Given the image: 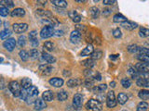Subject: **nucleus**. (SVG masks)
I'll use <instances>...</instances> for the list:
<instances>
[{
  "mask_svg": "<svg viewBox=\"0 0 149 111\" xmlns=\"http://www.w3.org/2000/svg\"><path fill=\"white\" fill-rule=\"evenodd\" d=\"M37 95H38V90H37V88L36 86L30 87L29 89L27 90V98L25 100L27 102V104H30V105L32 103L35 104L36 100L37 99L36 98Z\"/></svg>",
  "mask_w": 149,
  "mask_h": 111,
  "instance_id": "1",
  "label": "nucleus"
},
{
  "mask_svg": "<svg viewBox=\"0 0 149 111\" xmlns=\"http://www.w3.org/2000/svg\"><path fill=\"white\" fill-rule=\"evenodd\" d=\"M8 89L10 90V92H12V95L15 97H19L21 95L22 92V86L19 84V82L16 81H12L9 82L8 84Z\"/></svg>",
  "mask_w": 149,
  "mask_h": 111,
  "instance_id": "2",
  "label": "nucleus"
},
{
  "mask_svg": "<svg viewBox=\"0 0 149 111\" xmlns=\"http://www.w3.org/2000/svg\"><path fill=\"white\" fill-rule=\"evenodd\" d=\"M86 108L87 109H91L92 111H101L102 108V105L100 101L95 99H91L86 104Z\"/></svg>",
  "mask_w": 149,
  "mask_h": 111,
  "instance_id": "3",
  "label": "nucleus"
},
{
  "mask_svg": "<svg viewBox=\"0 0 149 111\" xmlns=\"http://www.w3.org/2000/svg\"><path fill=\"white\" fill-rule=\"evenodd\" d=\"M54 34H55V31L53 29V27L47 25L42 28V30L40 32V36H41V38H43V39H48L49 37L53 36Z\"/></svg>",
  "mask_w": 149,
  "mask_h": 111,
  "instance_id": "4",
  "label": "nucleus"
},
{
  "mask_svg": "<svg viewBox=\"0 0 149 111\" xmlns=\"http://www.w3.org/2000/svg\"><path fill=\"white\" fill-rule=\"evenodd\" d=\"M106 104L108 108H115L116 105V99L115 96V92L113 91H109L106 96Z\"/></svg>",
  "mask_w": 149,
  "mask_h": 111,
  "instance_id": "5",
  "label": "nucleus"
},
{
  "mask_svg": "<svg viewBox=\"0 0 149 111\" xmlns=\"http://www.w3.org/2000/svg\"><path fill=\"white\" fill-rule=\"evenodd\" d=\"M83 105V96L80 94H77L74 95V98H73V106L74 109L79 110L82 108Z\"/></svg>",
  "mask_w": 149,
  "mask_h": 111,
  "instance_id": "6",
  "label": "nucleus"
},
{
  "mask_svg": "<svg viewBox=\"0 0 149 111\" xmlns=\"http://www.w3.org/2000/svg\"><path fill=\"white\" fill-rule=\"evenodd\" d=\"M28 29V25L26 23H14L13 24V31L16 34H23Z\"/></svg>",
  "mask_w": 149,
  "mask_h": 111,
  "instance_id": "7",
  "label": "nucleus"
},
{
  "mask_svg": "<svg viewBox=\"0 0 149 111\" xmlns=\"http://www.w3.org/2000/svg\"><path fill=\"white\" fill-rule=\"evenodd\" d=\"M135 69L136 71L140 73H148L149 72V64L144 63V62H139L135 65Z\"/></svg>",
  "mask_w": 149,
  "mask_h": 111,
  "instance_id": "8",
  "label": "nucleus"
},
{
  "mask_svg": "<svg viewBox=\"0 0 149 111\" xmlns=\"http://www.w3.org/2000/svg\"><path fill=\"white\" fill-rule=\"evenodd\" d=\"M15 45H16V40L14 38H8L6 41H4L3 43V46L8 51H12L15 48Z\"/></svg>",
  "mask_w": 149,
  "mask_h": 111,
  "instance_id": "9",
  "label": "nucleus"
},
{
  "mask_svg": "<svg viewBox=\"0 0 149 111\" xmlns=\"http://www.w3.org/2000/svg\"><path fill=\"white\" fill-rule=\"evenodd\" d=\"M39 71L43 74V75H49V74L53 71V68L49 64H44L39 66Z\"/></svg>",
  "mask_w": 149,
  "mask_h": 111,
  "instance_id": "10",
  "label": "nucleus"
},
{
  "mask_svg": "<svg viewBox=\"0 0 149 111\" xmlns=\"http://www.w3.org/2000/svg\"><path fill=\"white\" fill-rule=\"evenodd\" d=\"M47 108V104L42 98H37L35 102V108L36 110H43Z\"/></svg>",
  "mask_w": 149,
  "mask_h": 111,
  "instance_id": "11",
  "label": "nucleus"
},
{
  "mask_svg": "<svg viewBox=\"0 0 149 111\" xmlns=\"http://www.w3.org/2000/svg\"><path fill=\"white\" fill-rule=\"evenodd\" d=\"M121 26H122L124 29L128 30V31H132L134 29H136V28L138 27V24H137L136 22L127 21H125L124 23H122V24H121Z\"/></svg>",
  "mask_w": 149,
  "mask_h": 111,
  "instance_id": "12",
  "label": "nucleus"
},
{
  "mask_svg": "<svg viewBox=\"0 0 149 111\" xmlns=\"http://www.w3.org/2000/svg\"><path fill=\"white\" fill-rule=\"evenodd\" d=\"M49 84L52 85L53 87L58 88V87L63 86V79H61V78L55 77V78H52V79H50V80H49Z\"/></svg>",
  "mask_w": 149,
  "mask_h": 111,
  "instance_id": "13",
  "label": "nucleus"
},
{
  "mask_svg": "<svg viewBox=\"0 0 149 111\" xmlns=\"http://www.w3.org/2000/svg\"><path fill=\"white\" fill-rule=\"evenodd\" d=\"M70 39H71L72 43H74V44L78 43V42L81 40V34L78 31L74 30L72 32L71 35H70Z\"/></svg>",
  "mask_w": 149,
  "mask_h": 111,
  "instance_id": "14",
  "label": "nucleus"
},
{
  "mask_svg": "<svg viewBox=\"0 0 149 111\" xmlns=\"http://www.w3.org/2000/svg\"><path fill=\"white\" fill-rule=\"evenodd\" d=\"M10 15L11 17H15V18H21V17H23L25 15V10L23 8H15L14 10H12L10 12Z\"/></svg>",
  "mask_w": 149,
  "mask_h": 111,
  "instance_id": "15",
  "label": "nucleus"
},
{
  "mask_svg": "<svg viewBox=\"0 0 149 111\" xmlns=\"http://www.w3.org/2000/svg\"><path fill=\"white\" fill-rule=\"evenodd\" d=\"M68 16L70 17V18L74 21V22H79L81 21V16L79 15V14L77 12V11H74V10H71V11H69L68 13Z\"/></svg>",
  "mask_w": 149,
  "mask_h": 111,
  "instance_id": "16",
  "label": "nucleus"
},
{
  "mask_svg": "<svg viewBox=\"0 0 149 111\" xmlns=\"http://www.w3.org/2000/svg\"><path fill=\"white\" fill-rule=\"evenodd\" d=\"M94 52V48H93L92 45H88L86 48H84L81 52L82 57H86V56H91V54Z\"/></svg>",
  "mask_w": 149,
  "mask_h": 111,
  "instance_id": "17",
  "label": "nucleus"
},
{
  "mask_svg": "<svg viewBox=\"0 0 149 111\" xmlns=\"http://www.w3.org/2000/svg\"><path fill=\"white\" fill-rule=\"evenodd\" d=\"M136 84L139 87H144V88H147L149 87V80L146 78H139L138 80H136Z\"/></svg>",
  "mask_w": 149,
  "mask_h": 111,
  "instance_id": "18",
  "label": "nucleus"
},
{
  "mask_svg": "<svg viewBox=\"0 0 149 111\" xmlns=\"http://www.w3.org/2000/svg\"><path fill=\"white\" fill-rule=\"evenodd\" d=\"M42 58H43L45 61L48 64H49V65L54 63L56 61V58L53 57V56H51V55H49L48 53H45V52L42 54Z\"/></svg>",
  "mask_w": 149,
  "mask_h": 111,
  "instance_id": "19",
  "label": "nucleus"
},
{
  "mask_svg": "<svg viewBox=\"0 0 149 111\" xmlns=\"http://www.w3.org/2000/svg\"><path fill=\"white\" fill-rule=\"evenodd\" d=\"M21 86L22 89L24 90H28L30 87H32V81L30 80L29 78H23L22 80V83H21Z\"/></svg>",
  "mask_w": 149,
  "mask_h": 111,
  "instance_id": "20",
  "label": "nucleus"
},
{
  "mask_svg": "<svg viewBox=\"0 0 149 111\" xmlns=\"http://www.w3.org/2000/svg\"><path fill=\"white\" fill-rule=\"evenodd\" d=\"M113 21L116 23H121V24H122V23L127 21L128 20L125 16L122 15V14H116V15H114V17H113Z\"/></svg>",
  "mask_w": 149,
  "mask_h": 111,
  "instance_id": "21",
  "label": "nucleus"
},
{
  "mask_svg": "<svg viewBox=\"0 0 149 111\" xmlns=\"http://www.w3.org/2000/svg\"><path fill=\"white\" fill-rule=\"evenodd\" d=\"M43 99L45 101H52L54 99V94H53V92L52 91H50V90H48V91H45L43 92Z\"/></svg>",
  "mask_w": 149,
  "mask_h": 111,
  "instance_id": "22",
  "label": "nucleus"
},
{
  "mask_svg": "<svg viewBox=\"0 0 149 111\" xmlns=\"http://www.w3.org/2000/svg\"><path fill=\"white\" fill-rule=\"evenodd\" d=\"M80 83H81V80H79L77 78L70 79V80L67 82V86L70 88H73V87H77L78 85H80Z\"/></svg>",
  "mask_w": 149,
  "mask_h": 111,
  "instance_id": "23",
  "label": "nucleus"
},
{
  "mask_svg": "<svg viewBox=\"0 0 149 111\" xmlns=\"http://www.w3.org/2000/svg\"><path fill=\"white\" fill-rule=\"evenodd\" d=\"M51 3H52L54 6L61 8H65L67 7V2L64 1V0H52Z\"/></svg>",
  "mask_w": 149,
  "mask_h": 111,
  "instance_id": "24",
  "label": "nucleus"
},
{
  "mask_svg": "<svg viewBox=\"0 0 149 111\" xmlns=\"http://www.w3.org/2000/svg\"><path fill=\"white\" fill-rule=\"evenodd\" d=\"M138 96L142 100H149V90H141L138 92Z\"/></svg>",
  "mask_w": 149,
  "mask_h": 111,
  "instance_id": "25",
  "label": "nucleus"
},
{
  "mask_svg": "<svg viewBox=\"0 0 149 111\" xmlns=\"http://www.w3.org/2000/svg\"><path fill=\"white\" fill-rule=\"evenodd\" d=\"M90 14L92 18H97L100 15V10L99 8H96V7H91L90 8Z\"/></svg>",
  "mask_w": 149,
  "mask_h": 111,
  "instance_id": "26",
  "label": "nucleus"
},
{
  "mask_svg": "<svg viewBox=\"0 0 149 111\" xmlns=\"http://www.w3.org/2000/svg\"><path fill=\"white\" fill-rule=\"evenodd\" d=\"M127 101H128V95L124 94V92H120L118 95V102L120 105H124Z\"/></svg>",
  "mask_w": 149,
  "mask_h": 111,
  "instance_id": "27",
  "label": "nucleus"
},
{
  "mask_svg": "<svg viewBox=\"0 0 149 111\" xmlns=\"http://www.w3.org/2000/svg\"><path fill=\"white\" fill-rule=\"evenodd\" d=\"M140 46H138L137 45H130L128 46V51L132 54H139L140 52Z\"/></svg>",
  "mask_w": 149,
  "mask_h": 111,
  "instance_id": "28",
  "label": "nucleus"
},
{
  "mask_svg": "<svg viewBox=\"0 0 149 111\" xmlns=\"http://www.w3.org/2000/svg\"><path fill=\"white\" fill-rule=\"evenodd\" d=\"M139 35L142 37V38H146V37L149 36V29L144 27H141L139 30Z\"/></svg>",
  "mask_w": 149,
  "mask_h": 111,
  "instance_id": "29",
  "label": "nucleus"
},
{
  "mask_svg": "<svg viewBox=\"0 0 149 111\" xmlns=\"http://www.w3.org/2000/svg\"><path fill=\"white\" fill-rule=\"evenodd\" d=\"M57 98L59 101H65L68 98V94L65 91H60L57 94Z\"/></svg>",
  "mask_w": 149,
  "mask_h": 111,
  "instance_id": "30",
  "label": "nucleus"
},
{
  "mask_svg": "<svg viewBox=\"0 0 149 111\" xmlns=\"http://www.w3.org/2000/svg\"><path fill=\"white\" fill-rule=\"evenodd\" d=\"M148 109V104L146 102H140L137 106V111H147Z\"/></svg>",
  "mask_w": 149,
  "mask_h": 111,
  "instance_id": "31",
  "label": "nucleus"
},
{
  "mask_svg": "<svg viewBox=\"0 0 149 111\" xmlns=\"http://www.w3.org/2000/svg\"><path fill=\"white\" fill-rule=\"evenodd\" d=\"M11 35V31L8 30V29H5L1 32V34H0V37H1V39L4 40V39H8V37H9Z\"/></svg>",
  "mask_w": 149,
  "mask_h": 111,
  "instance_id": "32",
  "label": "nucleus"
},
{
  "mask_svg": "<svg viewBox=\"0 0 149 111\" xmlns=\"http://www.w3.org/2000/svg\"><path fill=\"white\" fill-rule=\"evenodd\" d=\"M19 56H20L21 59L22 60V61H27L28 58H29V53H27L25 50H21L20 53H19Z\"/></svg>",
  "mask_w": 149,
  "mask_h": 111,
  "instance_id": "33",
  "label": "nucleus"
},
{
  "mask_svg": "<svg viewBox=\"0 0 149 111\" xmlns=\"http://www.w3.org/2000/svg\"><path fill=\"white\" fill-rule=\"evenodd\" d=\"M83 65L85 67H87L88 69H91L95 65V61H94V59L90 58V59L85 60V61H83Z\"/></svg>",
  "mask_w": 149,
  "mask_h": 111,
  "instance_id": "34",
  "label": "nucleus"
},
{
  "mask_svg": "<svg viewBox=\"0 0 149 111\" xmlns=\"http://www.w3.org/2000/svg\"><path fill=\"white\" fill-rule=\"evenodd\" d=\"M121 85L124 88H130V85H132V81L129 78H124L121 80Z\"/></svg>",
  "mask_w": 149,
  "mask_h": 111,
  "instance_id": "35",
  "label": "nucleus"
},
{
  "mask_svg": "<svg viewBox=\"0 0 149 111\" xmlns=\"http://www.w3.org/2000/svg\"><path fill=\"white\" fill-rule=\"evenodd\" d=\"M8 14H9L8 8L2 5V6L0 7V15H1L2 17H7Z\"/></svg>",
  "mask_w": 149,
  "mask_h": 111,
  "instance_id": "36",
  "label": "nucleus"
},
{
  "mask_svg": "<svg viewBox=\"0 0 149 111\" xmlns=\"http://www.w3.org/2000/svg\"><path fill=\"white\" fill-rule=\"evenodd\" d=\"M137 59L140 60L141 62H144V63L149 64V57L146 55H138Z\"/></svg>",
  "mask_w": 149,
  "mask_h": 111,
  "instance_id": "37",
  "label": "nucleus"
},
{
  "mask_svg": "<svg viewBox=\"0 0 149 111\" xmlns=\"http://www.w3.org/2000/svg\"><path fill=\"white\" fill-rule=\"evenodd\" d=\"M36 13L40 16H44L45 18L46 17H51V13L49 10H42V9H37Z\"/></svg>",
  "mask_w": 149,
  "mask_h": 111,
  "instance_id": "38",
  "label": "nucleus"
},
{
  "mask_svg": "<svg viewBox=\"0 0 149 111\" xmlns=\"http://www.w3.org/2000/svg\"><path fill=\"white\" fill-rule=\"evenodd\" d=\"M107 88V85L106 84H100L98 85L94 88V92H104Z\"/></svg>",
  "mask_w": 149,
  "mask_h": 111,
  "instance_id": "39",
  "label": "nucleus"
},
{
  "mask_svg": "<svg viewBox=\"0 0 149 111\" xmlns=\"http://www.w3.org/2000/svg\"><path fill=\"white\" fill-rule=\"evenodd\" d=\"M53 47H54V45L52 44V42H49V41H47L45 42L44 44V48L48 51H52L53 50Z\"/></svg>",
  "mask_w": 149,
  "mask_h": 111,
  "instance_id": "40",
  "label": "nucleus"
},
{
  "mask_svg": "<svg viewBox=\"0 0 149 111\" xmlns=\"http://www.w3.org/2000/svg\"><path fill=\"white\" fill-rule=\"evenodd\" d=\"M38 55H39L38 51H37V49H36V48H33V49H31V50H30V52H29V56H30V58H34V59H36V58H38Z\"/></svg>",
  "mask_w": 149,
  "mask_h": 111,
  "instance_id": "41",
  "label": "nucleus"
},
{
  "mask_svg": "<svg viewBox=\"0 0 149 111\" xmlns=\"http://www.w3.org/2000/svg\"><path fill=\"white\" fill-rule=\"evenodd\" d=\"M26 44V38L24 35L22 36H20L18 39V45L20 46V47H22V46H24Z\"/></svg>",
  "mask_w": 149,
  "mask_h": 111,
  "instance_id": "42",
  "label": "nucleus"
},
{
  "mask_svg": "<svg viewBox=\"0 0 149 111\" xmlns=\"http://www.w3.org/2000/svg\"><path fill=\"white\" fill-rule=\"evenodd\" d=\"M94 82H95L94 79H92L91 77H88L85 80V85L87 87H91L92 85H94Z\"/></svg>",
  "mask_w": 149,
  "mask_h": 111,
  "instance_id": "43",
  "label": "nucleus"
},
{
  "mask_svg": "<svg viewBox=\"0 0 149 111\" xmlns=\"http://www.w3.org/2000/svg\"><path fill=\"white\" fill-rule=\"evenodd\" d=\"M102 51H95V52H93L91 54V58L92 59H99L102 58Z\"/></svg>",
  "mask_w": 149,
  "mask_h": 111,
  "instance_id": "44",
  "label": "nucleus"
},
{
  "mask_svg": "<svg viewBox=\"0 0 149 111\" xmlns=\"http://www.w3.org/2000/svg\"><path fill=\"white\" fill-rule=\"evenodd\" d=\"M77 31H78L80 34H85L86 32V31H87V28H86V26H84V25H77V29H76Z\"/></svg>",
  "mask_w": 149,
  "mask_h": 111,
  "instance_id": "45",
  "label": "nucleus"
},
{
  "mask_svg": "<svg viewBox=\"0 0 149 111\" xmlns=\"http://www.w3.org/2000/svg\"><path fill=\"white\" fill-rule=\"evenodd\" d=\"M113 36L115 38H120L121 37V31L119 30V28H116L113 32Z\"/></svg>",
  "mask_w": 149,
  "mask_h": 111,
  "instance_id": "46",
  "label": "nucleus"
},
{
  "mask_svg": "<svg viewBox=\"0 0 149 111\" xmlns=\"http://www.w3.org/2000/svg\"><path fill=\"white\" fill-rule=\"evenodd\" d=\"M138 55H146L149 57V49L148 48H144V47H141L140 48V52Z\"/></svg>",
  "mask_w": 149,
  "mask_h": 111,
  "instance_id": "47",
  "label": "nucleus"
},
{
  "mask_svg": "<svg viewBox=\"0 0 149 111\" xmlns=\"http://www.w3.org/2000/svg\"><path fill=\"white\" fill-rule=\"evenodd\" d=\"M37 36V32L36 31H32L29 34V39L30 40H35V39H37L36 38Z\"/></svg>",
  "mask_w": 149,
  "mask_h": 111,
  "instance_id": "48",
  "label": "nucleus"
},
{
  "mask_svg": "<svg viewBox=\"0 0 149 111\" xmlns=\"http://www.w3.org/2000/svg\"><path fill=\"white\" fill-rule=\"evenodd\" d=\"M20 97H21V99H22V100H24V101H25L26 98H27V90L22 89V92H21Z\"/></svg>",
  "mask_w": 149,
  "mask_h": 111,
  "instance_id": "49",
  "label": "nucleus"
},
{
  "mask_svg": "<svg viewBox=\"0 0 149 111\" xmlns=\"http://www.w3.org/2000/svg\"><path fill=\"white\" fill-rule=\"evenodd\" d=\"M3 2H4V3H6L8 8H12V7H14V2L11 1V0H7V1H3Z\"/></svg>",
  "mask_w": 149,
  "mask_h": 111,
  "instance_id": "50",
  "label": "nucleus"
},
{
  "mask_svg": "<svg viewBox=\"0 0 149 111\" xmlns=\"http://www.w3.org/2000/svg\"><path fill=\"white\" fill-rule=\"evenodd\" d=\"M31 42V45L33 47H36L37 45H38V40L37 39H35V40H30Z\"/></svg>",
  "mask_w": 149,
  "mask_h": 111,
  "instance_id": "51",
  "label": "nucleus"
},
{
  "mask_svg": "<svg viewBox=\"0 0 149 111\" xmlns=\"http://www.w3.org/2000/svg\"><path fill=\"white\" fill-rule=\"evenodd\" d=\"M115 3H116V1H115V0H104V5H113Z\"/></svg>",
  "mask_w": 149,
  "mask_h": 111,
  "instance_id": "52",
  "label": "nucleus"
},
{
  "mask_svg": "<svg viewBox=\"0 0 149 111\" xmlns=\"http://www.w3.org/2000/svg\"><path fill=\"white\" fill-rule=\"evenodd\" d=\"M63 34V31H59V30L58 31H55V34H54L55 36H58V37L59 36H62Z\"/></svg>",
  "mask_w": 149,
  "mask_h": 111,
  "instance_id": "53",
  "label": "nucleus"
},
{
  "mask_svg": "<svg viewBox=\"0 0 149 111\" xmlns=\"http://www.w3.org/2000/svg\"><path fill=\"white\" fill-rule=\"evenodd\" d=\"M94 80H97V81H101L102 80V77L100 75V73H95L94 75Z\"/></svg>",
  "mask_w": 149,
  "mask_h": 111,
  "instance_id": "54",
  "label": "nucleus"
},
{
  "mask_svg": "<svg viewBox=\"0 0 149 111\" xmlns=\"http://www.w3.org/2000/svg\"><path fill=\"white\" fill-rule=\"evenodd\" d=\"M110 12H111V10H110V9L106 8V9H104V12H102V13H104V15H108V14H110Z\"/></svg>",
  "mask_w": 149,
  "mask_h": 111,
  "instance_id": "55",
  "label": "nucleus"
},
{
  "mask_svg": "<svg viewBox=\"0 0 149 111\" xmlns=\"http://www.w3.org/2000/svg\"><path fill=\"white\" fill-rule=\"evenodd\" d=\"M118 55H112L110 57V58L111 59H116V58H118Z\"/></svg>",
  "mask_w": 149,
  "mask_h": 111,
  "instance_id": "56",
  "label": "nucleus"
},
{
  "mask_svg": "<svg viewBox=\"0 0 149 111\" xmlns=\"http://www.w3.org/2000/svg\"><path fill=\"white\" fill-rule=\"evenodd\" d=\"M110 86H111V87H115V86H116V82H111Z\"/></svg>",
  "mask_w": 149,
  "mask_h": 111,
  "instance_id": "57",
  "label": "nucleus"
},
{
  "mask_svg": "<svg viewBox=\"0 0 149 111\" xmlns=\"http://www.w3.org/2000/svg\"><path fill=\"white\" fill-rule=\"evenodd\" d=\"M63 74H64V76H70V74H71V73H70V72H68L67 71V73H66V71H64V72H63Z\"/></svg>",
  "mask_w": 149,
  "mask_h": 111,
  "instance_id": "58",
  "label": "nucleus"
},
{
  "mask_svg": "<svg viewBox=\"0 0 149 111\" xmlns=\"http://www.w3.org/2000/svg\"><path fill=\"white\" fill-rule=\"evenodd\" d=\"M77 2H79V3H84V2H86L85 0H77Z\"/></svg>",
  "mask_w": 149,
  "mask_h": 111,
  "instance_id": "59",
  "label": "nucleus"
},
{
  "mask_svg": "<svg viewBox=\"0 0 149 111\" xmlns=\"http://www.w3.org/2000/svg\"><path fill=\"white\" fill-rule=\"evenodd\" d=\"M124 111H127V110H124Z\"/></svg>",
  "mask_w": 149,
  "mask_h": 111,
  "instance_id": "60",
  "label": "nucleus"
}]
</instances>
